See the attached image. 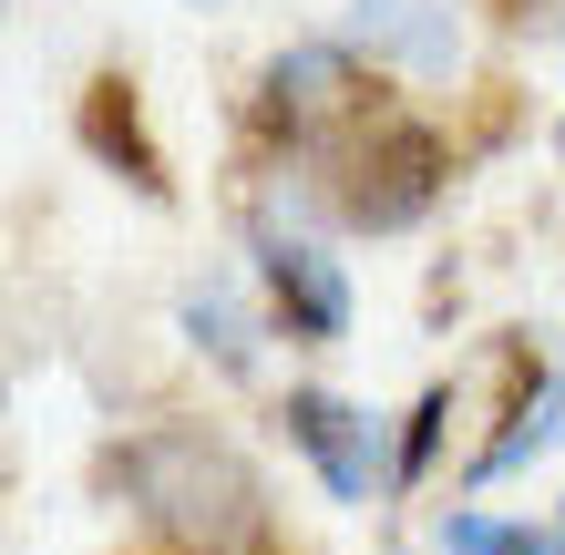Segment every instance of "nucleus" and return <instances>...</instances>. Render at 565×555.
I'll return each mask as SVG.
<instances>
[{"label":"nucleus","mask_w":565,"mask_h":555,"mask_svg":"<svg viewBox=\"0 0 565 555\" xmlns=\"http://www.w3.org/2000/svg\"><path fill=\"white\" fill-rule=\"evenodd\" d=\"M483 535H493V514H473V504L443 514V555H483Z\"/></svg>","instance_id":"obj_9"},{"label":"nucleus","mask_w":565,"mask_h":555,"mask_svg":"<svg viewBox=\"0 0 565 555\" xmlns=\"http://www.w3.org/2000/svg\"><path fill=\"white\" fill-rule=\"evenodd\" d=\"M555 145H565V135H555Z\"/></svg>","instance_id":"obj_12"},{"label":"nucleus","mask_w":565,"mask_h":555,"mask_svg":"<svg viewBox=\"0 0 565 555\" xmlns=\"http://www.w3.org/2000/svg\"><path fill=\"white\" fill-rule=\"evenodd\" d=\"M329 206H340V226H371V237H391V226H412L431 206V185H443V145L422 135V124L402 114H371L350 124L340 154H329Z\"/></svg>","instance_id":"obj_2"},{"label":"nucleus","mask_w":565,"mask_h":555,"mask_svg":"<svg viewBox=\"0 0 565 555\" xmlns=\"http://www.w3.org/2000/svg\"><path fill=\"white\" fill-rule=\"evenodd\" d=\"M555 555H565V504H555Z\"/></svg>","instance_id":"obj_11"},{"label":"nucleus","mask_w":565,"mask_h":555,"mask_svg":"<svg viewBox=\"0 0 565 555\" xmlns=\"http://www.w3.org/2000/svg\"><path fill=\"white\" fill-rule=\"evenodd\" d=\"M185 330H195V350H216L226 371L257 361V350H247V319H237V299H226V288H195V299H185Z\"/></svg>","instance_id":"obj_7"},{"label":"nucleus","mask_w":565,"mask_h":555,"mask_svg":"<svg viewBox=\"0 0 565 555\" xmlns=\"http://www.w3.org/2000/svg\"><path fill=\"white\" fill-rule=\"evenodd\" d=\"M443 421H452V391L431 381L422 402H412V433H402V473H391V483H422V463H431V442H443Z\"/></svg>","instance_id":"obj_8"},{"label":"nucleus","mask_w":565,"mask_h":555,"mask_svg":"<svg viewBox=\"0 0 565 555\" xmlns=\"http://www.w3.org/2000/svg\"><path fill=\"white\" fill-rule=\"evenodd\" d=\"M555 442H565V361L545 371V391H524V402H514V421L483 442L473 483H504V473H524V463H535V452H555Z\"/></svg>","instance_id":"obj_6"},{"label":"nucleus","mask_w":565,"mask_h":555,"mask_svg":"<svg viewBox=\"0 0 565 555\" xmlns=\"http://www.w3.org/2000/svg\"><path fill=\"white\" fill-rule=\"evenodd\" d=\"M340 42L391 62V73H452V62H462V31H452L443 0H350Z\"/></svg>","instance_id":"obj_5"},{"label":"nucleus","mask_w":565,"mask_h":555,"mask_svg":"<svg viewBox=\"0 0 565 555\" xmlns=\"http://www.w3.org/2000/svg\"><path fill=\"white\" fill-rule=\"evenodd\" d=\"M114 483L145 504V525H154V535H175L185 555H257V535H268L257 473H247L216 433H195V421H164V433L124 442Z\"/></svg>","instance_id":"obj_1"},{"label":"nucleus","mask_w":565,"mask_h":555,"mask_svg":"<svg viewBox=\"0 0 565 555\" xmlns=\"http://www.w3.org/2000/svg\"><path fill=\"white\" fill-rule=\"evenodd\" d=\"M257 278H268V299L288 319V340H340L350 330V278H340V257H319L309 237H257Z\"/></svg>","instance_id":"obj_4"},{"label":"nucleus","mask_w":565,"mask_h":555,"mask_svg":"<svg viewBox=\"0 0 565 555\" xmlns=\"http://www.w3.org/2000/svg\"><path fill=\"white\" fill-rule=\"evenodd\" d=\"M483 555H555V535H535V525H493Z\"/></svg>","instance_id":"obj_10"},{"label":"nucleus","mask_w":565,"mask_h":555,"mask_svg":"<svg viewBox=\"0 0 565 555\" xmlns=\"http://www.w3.org/2000/svg\"><path fill=\"white\" fill-rule=\"evenodd\" d=\"M288 442L319 463V483H329V504H371L391 473V452H381V412H360V402H340V391H288Z\"/></svg>","instance_id":"obj_3"}]
</instances>
